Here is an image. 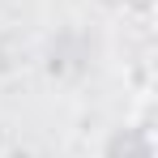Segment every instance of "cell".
Instances as JSON below:
<instances>
[{
	"label": "cell",
	"mask_w": 158,
	"mask_h": 158,
	"mask_svg": "<svg viewBox=\"0 0 158 158\" xmlns=\"http://www.w3.org/2000/svg\"><path fill=\"white\" fill-rule=\"evenodd\" d=\"M120 4H124V17L141 22V26H145V22L154 17V0H120Z\"/></svg>",
	"instance_id": "6da1fadb"
}]
</instances>
